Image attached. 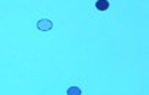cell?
I'll return each mask as SVG.
<instances>
[{"mask_svg":"<svg viewBox=\"0 0 149 95\" xmlns=\"http://www.w3.org/2000/svg\"><path fill=\"white\" fill-rule=\"evenodd\" d=\"M37 28H38V30H41V31H48V30H51V28H53V23H51L50 20H47V19L38 20V23H37Z\"/></svg>","mask_w":149,"mask_h":95,"instance_id":"6da1fadb","label":"cell"},{"mask_svg":"<svg viewBox=\"0 0 149 95\" xmlns=\"http://www.w3.org/2000/svg\"><path fill=\"white\" fill-rule=\"evenodd\" d=\"M95 6H97V9H98V10L104 12V10H107V9L109 7V1H108V0H98Z\"/></svg>","mask_w":149,"mask_h":95,"instance_id":"7a4b0ae2","label":"cell"},{"mask_svg":"<svg viewBox=\"0 0 149 95\" xmlns=\"http://www.w3.org/2000/svg\"><path fill=\"white\" fill-rule=\"evenodd\" d=\"M67 94L68 95H81V89L78 87H70L67 89Z\"/></svg>","mask_w":149,"mask_h":95,"instance_id":"3957f363","label":"cell"}]
</instances>
